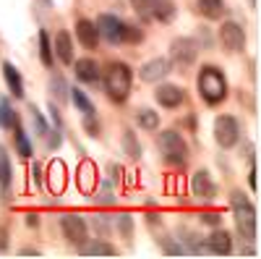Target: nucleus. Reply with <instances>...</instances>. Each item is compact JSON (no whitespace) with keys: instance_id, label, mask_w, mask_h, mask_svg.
Listing matches in <instances>:
<instances>
[{"instance_id":"nucleus-39","label":"nucleus","mask_w":261,"mask_h":259,"mask_svg":"<svg viewBox=\"0 0 261 259\" xmlns=\"http://www.w3.org/2000/svg\"><path fill=\"white\" fill-rule=\"evenodd\" d=\"M50 115H53V121L60 126V115H58V107H55V105H50Z\"/></svg>"},{"instance_id":"nucleus-2","label":"nucleus","mask_w":261,"mask_h":259,"mask_svg":"<svg viewBox=\"0 0 261 259\" xmlns=\"http://www.w3.org/2000/svg\"><path fill=\"white\" fill-rule=\"evenodd\" d=\"M196 89L204 97V102L217 105L227 97V79L217 66H204L199 71V79H196Z\"/></svg>"},{"instance_id":"nucleus-31","label":"nucleus","mask_w":261,"mask_h":259,"mask_svg":"<svg viewBox=\"0 0 261 259\" xmlns=\"http://www.w3.org/2000/svg\"><path fill=\"white\" fill-rule=\"evenodd\" d=\"M97 178H94V168H92V162H84L81 165V183H84V189L89 191V186L94 183Z\"/></svg>"},{"instance_id":"nucleus-20","label":"nucleus","mask_w":261,"mask_h":259,"mask_svg":"<svg viewBox=\"0 0 261 259\" xmlns=\"http://www.w3.org/2000/svg\"><path fill=\"white\" fill-rule=\"evenodd\" d=\"M39 60L45 68H53L55 66V53H53V42H50V34L42 29L39 32Z\"/></svg>"},{"instance_id":"nucleus-42","label":"nucleus","mask_w":261,"mask_h":259,"mask_svg":"<svg viewBox=\"0 0 261 259\" xmlns=\"http://www.w3.org/2000/svg\"><path fill=\"white\" fill-rule=\"evenodd\" d=\"M248 181H251V189H256V170H251V176H248Z\"/></svg>"},{"instance_id":"nucleus-9","label":"nucleus","mask_w":261,"mask_h":259,"mask_svg":"<svg viewBox=\"0 0 261 259\" xmlns=\"http://www.w3.org/2000/svg\"><path fill=\"white\" fill-rule=\"evenodd\" d=\"M220 39L230 53H241L246 48V32H243L241 24H235V21H225L222 29H220Z\"/></svg>"},{"instance_id":"nucleus-27","label":"nucleus","mask_w":261,"mask_h":259,"mask_svg":"<svg viewBox=\"0 0 261 259\" xmlns=\"http://www.w3.org/2000/svg\"><path fill=\"white\" fill-rule=\"evenodd\" d=\"M13 128H16V149H18V155L29 160V157H32V144H29V139H27V134H24V131H21L18 121H16V126H13Z\"/></svg>"},{"instance_id":"nucleus-5","label":"nucleus","mask_w":261,"mask_h":259,"mask_svg":"<svg viewBox=\"0 0 261 259\" xmlns=\"http://www.w3.org/2000/svg\"><path fill=\"white\" fill-rule=\"evenodd\" d=\"M196 58H199V45H196L193 39H188V37L172 39V45H170V63L175 68H180V71L191 68L196 63Z\"/></svg>"},{"instance_id":"nucleus-16","label":"nucleus","mask_w":261,"mask_h":259,"mask_svg":"<svg viewBox=\"0 0 261 259\" xmlns=\"http://www.w3.org/2000/svg\"><path fill=\"white\" fill-rule=\"evenodd\" d=\"M3 76H6V84H8V89L16 100H24V79H21V74L16 71L13 63H3Z\"/></svg>"},{"instance_id":"nucleus-6","label":"nucleus","mask_w":261,"mask_h":259,"mask_svg":"<svg viewBox=\"0 0 261 259\" xmlns=\"http://www.w3.org/2000/svg\"><path fill=\"white\" fill-rule=\"evenodd\" d=\"M241 139V123H238L232 115H217L214 121V142L222 149H230L238 144Z\"/></svg>"},{"instance_id":"nucleus-22","label":"nucleus","mask_w":261,"mask_h":259,"mask_svg":"<svg viewBox=\"0 0 261 259\" xmlns=\"http://www.w3.org/2000/svg\"><path fill=\"white\" fill-rule=\"evenodd\" d=\"M123 152L130 160H139L141 157V144L136 142V134L130 131V128H125V131H123Z\"/></svg>"},{"instance_id":"nucleus-15","label":"nucleus","mask_w":261,"mask_h":259,"mask_svg":"<svg viewBox=\"0 0 261 259\" xmlns=\"http://www.w3.org/2000/svg\"><path fill=\"white\" fill-rule=\"evenodd\" d=\"M73 71H76V79L84 81V84H97L99 81V66H97L94 58H79Z\"/></svg>"},{"instance_id":"nucleus-4","label":"nucleus","mask_w":261,"mask_h":259,"mask_svg":"<svg viewBox=\"0 0 261 259\" xmlns=\"http://www.w3.org/2000/svg\"><path fill=\"white\" fill-rule=\"evenodd\" d=\"M157 147H160V152H162L167 165H183L188 160V144H186V139L175 131V128L162 131L160 139H157Z\"/></svg>"},{"instance_id":"nucleus-44","label":"nucleus","mask_w":261,"mask_h":259,"mask_svg":"<svg viewBox=\"0 0 261 259\" xmlns=\"http://www.w3.org/2000/svg\"><path fill=\"white\" fill-rule=\"evenodd\" d=\"M251 6H256V0H251Z\"/></svg>"},{"instance_id":"nucleus-8","label":"nucleus","mask_w":261,"mask_h":259,"mask_svg":"<svg viewBox=\"0 0 261 259\" xmlns=\"http://www.w3.org/2000/svg\"><path fill=\"white\" fill-rule=\"evenodd\" d=\"M60 230H63L65 239H68L71 244H76V246H81L86 241V236H89L86 220L81 218V215H73V212H68V215H63V218H60Z\"/></svg>"},{"instance_id":"nucleus-33","label":"nucleus","mask_w":261,"mask_h":259,"mask_svg":"<svg viewBox=\"0 0 261 259\" xmlns=\"http://www.w3.org/2000/svg\"><path fill=\"white\" fill-rule=\"evenodd\" d=\"M32 121L37 123V131H39V136H45V134H47V123H45V118H42V115L37 113V107H32Z\"/></svg>"},{"instance_id":"nucleus-34","label":"nucleus","mask_w":261,"mask_h":259,"mask_svg":"<svg viewBox=\"0 0 261 259\" xmlns=\"http://www.w3.org/2000/svg\"><path fill=\"white\" fill-rule=\"evenodd\" d=\"M84 128L89 131V136H97L99 134V123L94 121V115H84Z\"/></svg>"},{"instance_id":"nucleus-10","label":"nucleus","mask_w":261,"mask_h":259,"mask_svg":"<svg viewBox=\"0 0 261 259\" xmlns=\"http://www.w3.org/2000/svg\"><path fill=\"white\" fill-rule=\"evenodd\" d=\"M167 74H170V60L167 58H151L139 68V79L146 81V84H154V81L165 79Z\"/></svg>"},{"instance_id":"nucleus-35","label":"nucleus","mask_w":261,"mask_h":259,"mask_svg":"<svg viewBox=\"0 0 261 259\" xmlns=\"http://www.w3.org/2000/svg\"><path fill=\"white\" fill-rule=\"evenodd\" d=\"M144 39V32L136 29V27H125V42H141Z\"/></svg>"},{"instance_id":"nucleus-43","label":"nucleus","mask_w":261,"mask_h":259,"mask_svg":"<svg viewBox=\"0 0 261 259\" xmlns=\"http://www.w3.org/2000/svg\"><path fill=\"white\" fill-rule=\"evenodd\" d=\"M21 254H39V249H32L29 246V249H21Z\"/></svg>"},{"instance_id":"nucleus-29","label":"nucleus","mask_w":261,"mask_h":259,"mask_svg":"<svg viewBox=\"0 0 261 259\" xmlns=\"http://www.w3.org/2000/svg\"><path fill=\"white\" fill-rule=\"evenodd\" d=\"M115 225H118L123 239H130V236H134V218H130V215H120V218L115 220Z\"/></svg>"},{"instance_id":"nucleus-18","label":"nucleus","mask_w":261,"mask_h":259,"mask_svg":"<svg viewBox=\"0 0 261 259\" xmlns=\"http://www.w3.org/2000/svg\"><path fill=\"white\" fill-rule=\"evenodd\" d=\"M151 18H160L162 24H170V21L175 18V3H172V0H154Z\"/></svg>"},{"instance_id":"nucleus-3","label":"nucleus","mask_w":261,"mask_h":259,"mask_svg":"<svg viewBox=\"0 0 261 259\" xmlns=\"http://www.w3.org/2000/svg\"><path fill=\"white\" fill-rule=\"evenodd\" d=\"M230 207L235 212V223H238V230L246 241H253L256 239V209L251 204L248 197H243L241 191H232L230 194Z\"/></svg>"},{"instance_id":"nucleus-25","label":"nucleus","mask_w":261,"mask_h":259,"mask_svg":"<svg viewBox=\"0 0 261 259\" xmlns=\"http://www.w3.org/2000/svg\"><path fill=\"white\" fill-rule=\"evenodd\" d=\"M16 110L11 107V102L8 100H0V126L3 128H13L16 126Z\"/></svg>"},{"instance_id":"nucleus-32","label":"nucleus","mask_w":261,"mask_h":259,"mask_svg":"<svg viewBox=\"0 0 261 259\" xmlns=\"http://www.w3.org/2000/svg\"><path fill=\"white\" fill-rule=\"evenodd\" d=\"M201 223H204V225H212V228H220V225H222V215L204 212V215H201Z\"/></svg>"},{"instance_id":"nucleus-40","label":"nucleus","mask_w":261,"mask_h":259,"mask_svg":"<svg viewBox=\"0 0 261 259\" xmlns=\"http://www.w3.org/2000/svg\"><path fill=\"white\" fill-rule=\"evenodd\" d=\"M32 178H34V183H39V178H42V176H39V165H37V162H34V168H32Z\"/></svg>"},{"instance_id":"nucleus-38","label":"nucleus","mask_w":261,"mask_h":259,"mask_svg":"<svg viewBox=\"0 0 261 259\" xmlns=\"http://www.w3.org/2000/svg\"><path fill=\"white\" fill-rule=\"evenodd\" d=\"M6 236H8V233H6L3 228H0V251H3V249L8 246V241H6Z\"/></svg>"},{"instance_id":"nucleus-28","label":"nucleus","mask_w":261,"mask_h":259,"mask_svg":"<svg viewBox=\"0 0 261 259\" xmlns=\"http://www.w3.org/2000/svg\"><path fill=\"white\" fill-rule=\"evenodd\" d=\"M130 6L139 13V18L151 21V6H154V0H130Z\"/></svg>"},{"instance_id":"nucleus-41","label":"nucleus","mask_w":261,"mask_h":259,"mask_svg":"<svg viewBox=\"0 0 261 259\" xmlns=\"http://www.w3.org/2000/svg\"><path fill=\"white\" fill-rule=\"evenodd\" d=\"M110 173H113V178H120V168L118 165H110Z\"/></svg>"},{"instance_id":"nucleus-14","label":"nucleus","mask_w":261,"mask_h":259,"mask_svg":"<svg viewBox=\"0 0 261 259\" xmlns=\"http://www.w3.org/2000/svg\"><path fill=\"white\" fill-rule=\"evenodd\" d=\"M53 53L58 55V60L63 63V66H71V63H73V42H71V34L65 32V29L55 34Z\"/></svg>"},{"instance_id":"nucleus-36","label":"nucleus","mask_w":261,"mask_h":259,"mask_svg":"<svg viewBox=\"0 0 261 259\" xmlns=\"http://www.w3.org/2000/svg\"><path fill=\"white\" fill-rule=\"evenodd\" d=\"M50 89H53V95H58V100H63V97H65V84H63V79H60V76L50 81Z\"/></svg>"},{"instance_id":"nucleus-24","label":"nucleus","mask_w":261,"mask_h":259,"mask_svg":"<svg viewBox=\"0 0 261 259\" xmlns=\"http://www.w3.org/2000/svg\"><path fill=\"white\" fill-rule=\"evenodd\" d=\"M63 186H65V168H63L60 160H55V162L50 165V189H53L55 194H60Z\"/></svg>"},{"instance_id":"nucleus-11","label":"nucleus","mask_w":261,"mask_h":259,"mask_svg":"<svg viewBox=\"0 0 261 259\" xmlns=\"http://www.w3.org/2000/svg\"><path fill=\"white\" fill-rule=\"evenodd\" d=\"M154 100H157L160 107H167V110H172V107H180V105H183L186 95H183L180 86H175V84H160L157 92H154Z\"/></svg>"},{"instance_id":"nucleus-13","label":"nucleus","mask_w":261,"mask_h":259,"mask_svg":"<svg viewBox=\"0 0 261 259\" xmlns=\"http://www.w3.org/2000/svg\"><path fill=\"white\" fill-rule=\"evenodd\" d=\"M191 191H193V197H199V199H212L217 194V186L212 183L206 170H196L193 178H191Z\"/></svg>"},{"instance_id":"nucleus-30","label":"nucleus","mask_w":261,"mask_h":259,"mask_svg":"<svg viewBox=\"0 0 261 259\" xmlns=\"http://www.w3.org/2000/svg\"><path fill=\"white\" fill-rule=\"evenodd\" d=\"M81 251H84V254H115L118 249L110 246V244H105V241H97V244L86 246V249H81Z\"/></svg>"},{"instance_id":"nucleus-26","label":"nucleus","mask_w":261,"mask_h":259,"mask_svg":"<svg viewBox=\"0 0 261 259\" xmlns=\"http://www.w3.org/2000/svg\"><path fill=\"white\" fill-rule=\"evenodd\" d=\"M73 95H71V100H73V105L79 107V110L84 113V115H94V105H92V100L86 97L81 89H71Z\"/></svg>"},{"instance_id":"nucleus-21","label":"nucleus","mask_w":261,"mask_h":259,"mask_svg":"<svg viewBox=\"0 0 261 259\" xmlns=\"http://www.w3.org/2000/svg\"><path fill=\"white\" fill-rule=\"evenodd\" d=\"M136 123L144 128V131H157L160 128V113L149 110V107H141V110L136 113Z\"/></svg>"},{"instance_id":"nucleus-1","label":"nucleus","mask_w":261,"mask_h":259,"mask_svg":"<svg viewBox=\"0 0 261 259\" xmlns=\"http://www.w3.org/2000/svg\"><path fill=\"white\" fill-rule=\"evenodd\" d=\"M134 86V74H130L128 63H110L105 71V92L113 102H125Z\"/></svg>"},{"instance_id":"nucleus-23","label":"nucleus","mask_w":261,"mask_h":259,"mask_svg":"<svg viewBox=\"0 0 261 259\" xmlns=\"http://www.w3.org/2000/svg\"><path fill=\"white\" fill-rule=\"evenodd\" d=\"M11 176H13V170H11L8 152H6V147H0V189L3 191L11 189Z\"/></svg>"},{"instance_id":"nucleus-37","label":"nucleus","mask_w":261,"mask_h":259,"mask_svg":"<svg viewBox=\"0 0 261 259\" xmlns=\"http://www.w3.org/2000/svg\"><path fill=\"white\" fill-rule=\"evenodd\" d=\"M27 225H29V228H37V225H39V218H37L34 212H29V215H27Z\"/></svg>"},{"instance_id":"nucleus-12","label":"nucleus","mask_w":261,"mask_h":259,"mask_svg":"<svg viewBox=\"0 0 261 259\" xmlns=\"http://www.w3.org/2000/svg\"><path fill=\"white\" fill-rule=\"evenodd\" d=\"M76 39L81 42L86 50H97V45H99V32H97L94 21L79 18V21H76Z\"/></svg>"},{"instance_id":"nucleus-19","label":"nucleus","mask_w":261,"mask_h":259,"mask_svg":"<svg viewBox=\"0 0 261 259\" xmlns=\"http://www.w3.org/2000/svg\"><path fill=\"white\" fill-rule=\"evenodd\" d=\"M196 6H199V13L217 21V18H222L225 13V0H196Z\"/></svg>"},{"instance_id":"nucleus-17","label":"nucleus","mask_w":261,"mask_h":259,"mask_svg":"<svg viewBox=\"0 0 261 259\" xmlns=\"http://www.w3.org/2000/svg\"><path fill=\"white\" fill-rule=\"evenodd\" d=\"M206 244H209V251H214V254H230L232 251L230 233L227 230H220V228H214V233L206 239Z\"/></svg>"},{"instance_id":"nucleus-7","label":"nucleus","mask_w":261,"mask_h":259,"mask_svg":"<svg viewBox=\"0 0 261 259\" xmlns=\"http://www.w3.org/2000/svg\"><path fill=\"white\" fill-rule=\"evenodd\" d=\"M125 21H120L118 16H113V13H102L99 18H97V32H99V37H105L110 45H120V42H125Z\"/></svg>"}]
</instances>
